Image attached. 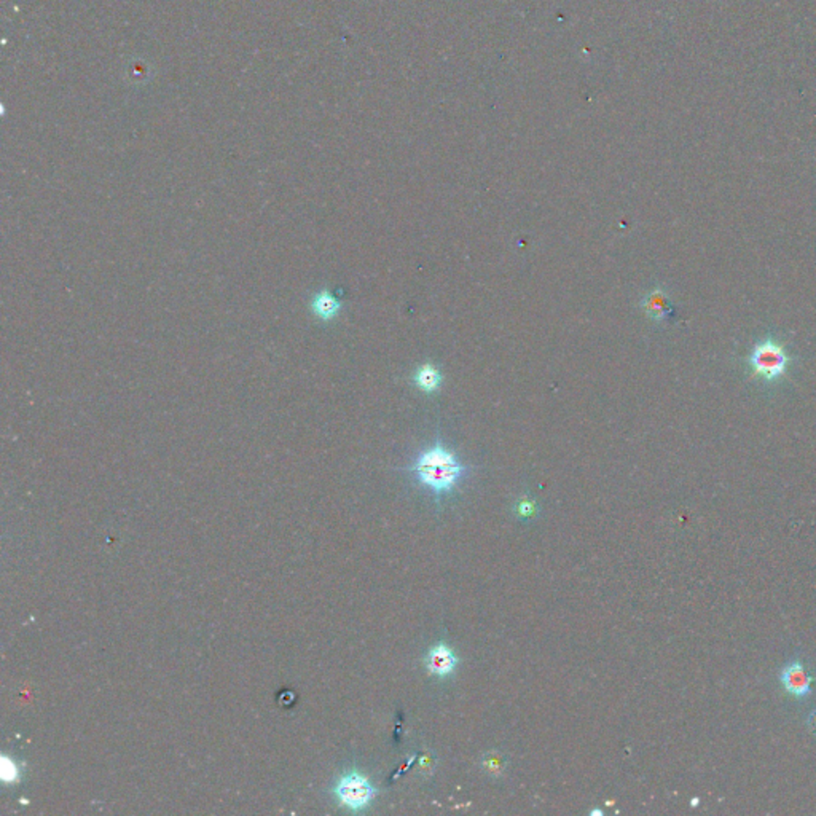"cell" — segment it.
Masks as SVG:
<instances>
[{
	"label": "cell",
	"instance_id": "cell-1",
	"mask_svg": "<svg viewBox=\"0 0 816 816\" xmlns=\"http://www.w3.org/2000/svg\"><path fill=\"white\" fill-rule=\"evenodd\" d=\"M416 478L434 491L436 495H445L455 488L466 474V466L459 463L453 451L437 442L432 449L422 451L410 468Z\"/></svg>",
	"mask_w": 816,
	"mask_h": 816
},
{
	"label": "cell",
	"instance_id": "cell-2",
	"mask_svg": "<svg viewBox=\"0 0 816 816\" xmlns=\"http://www.w3.org/2000/svg\"><path fill=\"white\" fill-rule=\"evenodd\" d=\"M793 361L794 357L789 353L788 343L767 335L755 341L745 359V366L751 380L774 385L786 378Z\"/></svg>",
	"mask_w": 816,
	"mask_h": 816
},
{
	"label": "cell",
	"instance_id": "cell-3",
	"mask_svg": "<svg viewBox=\"0 0 816 816\" xmlns=\"http://www.w3.org/2000/svg\"><path fill=\"white\" fill-rule=\"evenodd\" d=\"M778 681L782 684L784 694L794 700L802 701L813 694L816 686V670L796 654L780 668Z\"/></svg>",
	"mask_w": 816,
	"mask_h": 816
},
{
	"label": "cell",
	"instance_id": "cell-4",
	"mask_svg": "<svg viewBox=\"0 0 816 816\" xmlns=\"http://www.w3.org/2000/svg\"><path fill=\"white\" fill-rule=\"evenodd\" d=\"M334 796L341 807L351 811H361L367 809L370 802L376 796V788L370 783L367 776L359 772H348L337 782L334 788Z\"/></svg>",
	"mask_w": 816,
	"mask_h": 816
},
{
	"label": "cell",
	"instance_id": "cell-5",
	"mask_svg": "<svg viewBox=\"0 0 816 816\" xmlns=\"http://www.w3.org/2000/svg\"><path fill=\"white\" fill-rule=\"evenodd\" d=\"M641 306L644 310V313L655 320V322H663L674 316V306L672 300L668 297L667 291L662 287H655L646 297L641 301Z\"/></svg>",
	"mask_w": 816,
	"mask_h": 816
},
{
	"label": "cell",
	"instance_id": "cell-6",
	"mask_svg": "<svg viewBox=\"0 0 816 816\" xmlns=\"http://www.w3.org/2000/svg\"><path fill=\"white\" fill-rule=\"evenodd\" d=\"M456 663H458V659H456L455 653L443 643L432 647L426 657L429 672L436 676H449L453 673Z\"/></svg>",
	"mask_w": 816,
	"mask_h": 816
},
{
	"label": "cell",
	"instance_id": "cell-7",
	"mask_svg": "<svg viewBox=\"0 0 816 816\" xmlns=\"http://www.w3.org/2000/svg\"><path fill=\"white\" fill-rule=\"evenodd\" d=\"M341 306L343 305H341L340 299H337L334 293L327 289L314 293L313 299L310 301V308H311L314 318H318L322 322L335 320L341 311Z\"/></svg>",
	"mask_w": 816,
	"mask_h": 816
},
{
	"label": "cell",
	"instance_id": "cell-8",
	"mask_svg": "<svg viewBox=\"0 0 816 816\" xmlns=\"http://www.w3.org/2000/svg\"><path fill=\"white\" fill-rule=\"evenodd\" d=\"M440 381H442L440 372L432 364H422V367L416 370L415 385L426 393H434L440 386Z\"/></svg>",
	"mask_w": 816,
	"mask_h": 816
},
{
	"label": "cell",
	"instance_id": "cell-9",
	"mask_svg": "<svg viewBox=\"0 0 816 816\" xmlns=\"http://www.w3.org/2000/svg\"><path fill=\"white\" fill-rule=\"evenodd\" d=\"M18 778V767L8 757L2 759V780L5 783L14 782Z\"/></svg>",
	"mask_w": 816,
	"mask_h": 816
},
{
	"label": "cell",
	"instance_id": "cell-10",
	"mask_svg": "<svg viewBox=\"0 0 816 816\" xmlns=\"http://www.w3.org/2000/svg\"><path fill=\"white\" fill-rule=\"evenodd\" d=\"M805 726H807V730H809L810 734L816 737V707L813 709H810L807 716H805Z\"/></svg>",
	"mask_w": 816,
	"mask_h": 816
}]
</instances>
